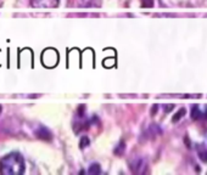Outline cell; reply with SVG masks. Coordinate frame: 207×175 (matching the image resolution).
I'll list each match as a JSON object with an SVG mask.
<instances>
[{
  "label": "cell",
  "mask_w": 207,
  "mask_h": 175,
  "mask_svg": "<svg viewBox=\"0 0 207 175\" xmlns=\"http://www.w3.org/2000/svg\"><path fill=\"white\" fill-rule=\"evenodd\" d=\"M100 172H101V169H100V164H98V163H93L90 167H89V170H88V173L92 175H98L100 174Z\"/></svg>",
  "instance_id": "obj_7"
},
{
  "label": "cell",
  "mask_w": 207,
  "mask_h": 175,
  "mask_svg": "<svg viewBox=\"0 0 207 175\" xmlns=\"http://www.w3.org/2000/svg\"><path fill=\"white\" fill-rule=\"evenodd\" d=\"M141 5L144 7H152L154 6V0H141Z\"/></svg>",
  "instance_id": "obj_12"
},
{
  "label": "cell",
  "mask_w": 207,
  "mask_h": 175,
  "mask_svg": "<svg viewBox=\"0 0 207 175\" xmlns=\"http://www.w3.org/2000/svg\"><path fill=\"white\" fill-rule=\"evenodd\" d=\"M35 135L38 139H41V140L49 141L51 140V133L45 128V127H40L37 131H35Z\"/></svg>",
  "instance_id": "obj_5"
},
{
  "label": "cell",
  "mask_w": 207,
  "mask_h": 175,
  "mask_svg": "<svg viewBox=\"0 0 207 175\" xmlns=\"http://www.w3.org/2000/svg\"><path fill=\"white\" fill-rule=\"evenodd\" d=\"M185 114V108H180L174 116H173V118H172V122L173 123H177L178 120H180L182 119V117Z\"/></svg>",
  "instance_id": "obj_8"
},
{
  "label": "cell",
  "mask_w": 207,
  "mask_h": 175,
  "mask_svg": "<svg viewBox=\"0 0 207 175\" xmlns=\"http://www.w3.org/2000/svg\"><path fill=\"white\" fill-rule=\"evenodd\" d=\"M131 169L135 174H144L147 170V162L144 158H134L131 161Z\"/></svg>",
  "instance_id": "obj_2"
},
{
  "label": "cell",
  "mask_w": 207,
  "mask_h": 175,
  "mask_svg": "<svg viewBox=\"0 0 207 175\" xmlns=\"http://www.w3.org/2000/svg\"><path fill=\"white\" fill-rule=\"evenodd\" d=\"M124 148H126L124 142H123V141H121V142H119V145H117V147L115 148V153L119 156V154H122V153L124 152Z\"/></svg>",
  "instance_id": "obj_10"
},
{
  "label": "cell",
  "mask_w": 207,
  "mask_h": 175,
  "mask_svg": "<svg viewBox=\"0 0 207 175\" xmlns=\"http://www.w3.org/2000/svg\"><path fill=\"white\" fill-rule=\"evenodd\" d=\"M199 158H200L202 162L207 163V150H205V148L199 150Z\"/></svg>",
  "instance_id": "obj_11"
},
{
  "label": "cell",
  "mask_w": 207,
  "mask_h": 175,
  "mask_svg": "<svg viewBox=\"0 0 207 175\" xmlns=\"http://www.w3.org/2000/svg\"><path fill=\"white\" fill-rule=\"evenodd\" d=\"M0 113H1V105H0Z\"/></svg>",
  "instance_id": "obj_14"
},
{
  "label": "cell",
  "mask_w": 207,
  "mask_h": 175,
  "mask_svg": "<svg viewBox=\"0 0 207 175\" xmlns=\"http://www.w3.org/2000/svg\"><path fill=\"white\" fill-rule=\"evenodd\" d=\"M166 107H167V108H166V112H170V111L172 109V108H173V107H174V106H173V105H167V106H166Z\"/></svg>",
  "instance_id": "obj_13"
},
{
  "label": "cell",
  "mask_w": 207,
  "mask_h": 175,
  "mask_svg": "<svg viewBox=\"0 0 207 175\" xmlns=\"http://www.w3.org/2000/svg\"><path fill=\"white\" fill-rule=\"evenodd\" d=\"M60 0H31V5L37 9H53L59 5Z\"/></svg>",
  "instance_id": "obj_4"
},
{
  "label": "cell",
  "mask_w": 207,
  "mask_h": 175,
  "mask_svg": "<svg viewBox=\"0 0 207 175\" xmlns=\"http://www.w3.org/2000/svg\"><path fill=\"white\" fill-rule=\"evenodd\" d=\"M190 116H191V118L194 119V120H197V119H200L201 117H204V114H202V112H201V109L199 108V106H193V108H191V112H190Z\"/></svg>",
  "instance_id": "obj_6"
},
{
  "label": "cell",
  "mask_w": 207,
  "mask_h": 175,
  "mask_svg": "<svg viewBox=\"0 0 207 175\" xmlns=\"http://www.w3.org/2000/svg\"><path fill=\"white\" fill-rule=\"evenodd\" d=\"M0 173L4 175H18L25 173V159L17 153L12 152L0 159Z\"/></svg>",
  "instance_id": "obj_1"
},
{
  "label": "cell",
  "mask_w": 207,
  "mask_h": 175,
  "mask_svg": "<svg viewBox=\"0 0 207 175\" xmlns=\"http://www.w3.org/2000/svg\"><path fill=\"white\" fill-rule=\"evenodd\" d=\"M89 145H90V140H89L88 136H82V138H80V141H79L80 148H85V147L89 146Z\"/></svg>",
  "instance_id": "obj_9"
},
{
  "label": "cell",
  "mask_w": 207,
  "mask_h": 175,
  "mask_svg": "<svg viewBox=\"0 0 207 175\" xmlns=\"http://www.w3.org/2000/svg\"><path fill=\"white\" fill-rule=\"evenodd\" d=\"M48 60H50L49 68H51V67H54V66L57 65V62H59V55H57V52H56L54 49H46V50L43 52V55H41V62H43V65H44Z\"/></svg>",
  "instance_id": "obj_3"
}]
</instances>
